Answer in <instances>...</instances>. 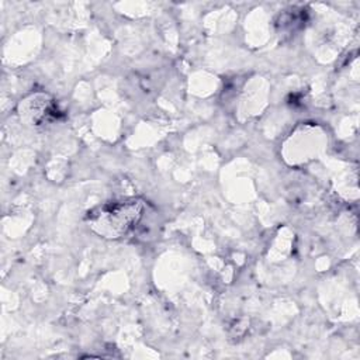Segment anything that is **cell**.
<instances>
[{
	"label": "cell",
	"mask_w": 360,
	"mask_h": 360,
	"mask_svg": "<svg viewBox=\"0 0 360 360\" xmlns=\"http://www.w3.org/2000/svg\"><path fill=\"white\" fill-rule=\"evenodd\" d=\"M143 202L139 198L107 202L89 212L93 232L107 239H118L129 233L142 219Z\"/></svg>",
	"instance_id": "6da1fadb"
}]
</instances>
